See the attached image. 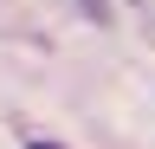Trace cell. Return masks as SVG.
Returning a JSON list of instances; mask_svg holds the SVG:
<instances>
[{
  "mask_svg": "<svg viewBox=\"0 0 155 149\" xmlns=\"http://www.w3.org/2000/svg\"><path fill=\"white\" fill-rule=\"evenodd\" d=\"M78 7H84V13H91V20H97V26H104V20H110V7H104V0H78Z\"/></svg>",
  "mask_w": 155,
  "mask_h": 149,
  "instance_id": "cell-1",
  "label": "cell"
},
{
  "mask_svg": "<svg viewBox=\"0 0 155 149\" xmlns=\"http://www.w3.org/2000/svg\"><path fill=\"white\" fill-rule=\"evenodd\" d=\"M26 149H65V143H52V136H26Z\"/></svg>",
  "mask_w": 155,
  "mask_h": 149,
  "instance_id": "cell-2",
  "label": "cell"
}]
</instances>
